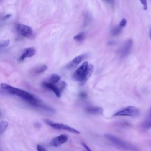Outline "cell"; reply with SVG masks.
Here are the masks:
<instances>
[{"instance_id":"6da1fadb","label":"cell","mask_w":151,"mask_h":151,"mask_svg":"<svg viewBox=\"0 0 151 151\" xmlns=\"http://www.w3.org/2000/svg\"><path fill=\"white\" fill-rule=\"evenodd\" d=\"M1 87L2 89L6 90L8 93L20 97L32 106L37 107H44L43 106L42 101L40 99H37L35 96L29 93V92L12 87V86L6 83H2L1 84Z\"/></svg>"},{"instance_id":"7a4b0ae2","label":"cell","mask_w":151,"mask_h":151,"mask_svg":"<svg viewBox=\"0 0 151 151\" xmlns=\"http://www.w3.org/2000/svg\"><path fill=\"white\" fill-rule=\"evenodd\" d=\"M106 137L114 146L126 151H139L133 145L129 143L122 139L110 134H105Z\"/></svg>"},{"instance_id":"3957f363","label":"cell","mask_w":151,"mask_h":151,"mask_svg":"<svg viewBox=\"0 0 151 151\" xmlns=\"http://www.w3.org/2000/svg\"><path fill=\"white\" fill-rule=\"evenodd\" d=\"M140 114V110L132 106H129L123 108L116 112L113 116H129L132 117H138Z\"/></svg>"},{"instance_id":"277c9868","label":"cell","mask_w":151,"mask_h":151,"mask_svg":"<svg viewBox=\"0 0 151 151\" xmlns=\"http://www.w3.org/2000/svg\"><path fill=\"white\" fill-rule=\"evenodd\" d=\"M46 124L51 126L52 128L56 129V130H65L68 132L72 133H75V134H79L80 132L75 129L74 128L68 126L66 125L63 123H56L52 121H51L50 120H44Z\"/></svg>"},{"instance_id":"5b68a950","label":"cell","mask_w":151,"mask_h":151,"mask_svg":"<svg viewBox=\"0 0 151 151\" xmlns=\"http://www.w3.org/2000/svg\"><path fill=\"white\" fill-rule=\"evenodd\" d=\"M88 65V64L87 61L84 62L81 64V65L76 70V71L74 72V74L73 75V79L74 81H80L81 85L84 80Z\"/></svg>"},{"instance_id":"8992f818","label":"cell","mask_w":151,"mask_h":151,"mask_svg":"<svg viewBox=\"0 0 151 151\" xmlns=\"http://www.w3.org/2000/svg\"><path fill=\"white\" fill-rule=\"evenodd\" d=\"M17 31L19 35L25 38L31 39L34 37V33L32 28L28 25L19 24L17 27Z\"/></svg>"},{"instance_id":"52a82bcc","label":"cell","mask_w":151,"mask_h":151,"mask_svg":"<svg viewBox=\"0 0 151 151\" xmlns=\"http://www.w3.org/2000/svg\"><path fill=\"white\" fill-rule=\"evenodd\" d=\"M132 40L131 39L127 40L120 48L118 50V54L120 57H124L126 56L130 52L132 46Z\"/></svg>"},{"instance_id":"ba28073f","label":"cell","mask_w":151,"mask_h":151,"mask_svg":"<svg viewBox=\"0 0 151 151\" xmlns=\"http://www.w3.org/2000/svg\"><path fill=\"white\" fill-rule=\"evenodd\" d=\"M68 139V136L66 134H60L54 137L51 140L50 145L54 147H58L60 146L62 144H64L65 142H67Z\"/></svg>"},{"instance_id":"9c48e42d","label":"cell","mask_w":151,"mask_h":151,"mask_svg":"<svg viewBox=\"0 0 151 151\" xmlns=\"http://www.w3.org/2000/svg\"><path fill=\"white\" fill-rule=\"evenodd\" d=\"M87 55L86 54H81L80 55L77 56L74 58L73 59V60L67 64V68L68 69H73L76 67L86 57Z\"/></svg>"},{"instance_id":"30bf717a","label":"cell","mask_w":151,"mask_h":151,"mask_svg":"<svg viewBox=\"0 0 151 151\" xmlns=\"http://www.w3.org/2000/svg\"><path fill=\"white\" fill-rule=\"evenodd\" d=\"M35 54V50L34 47L27 48L24 50V52L22 53L21 56L18 58L19 61H22L26 58H30L33 57Z\"/></svg>"},{"instance_id":"8fae6325","label":"cell","mask_w":151,"mask_h":151,"mask_svg":"<svg viewBox=\"0 0 151 151\" xmlns=\"http://www.w3.org/2000/svg\"><path fill=\"white\" fill-rule=\"evenodd\" d=\"M42 85L45 88L52 91L57 97H61V91L60 90L59 87L58 86H57L55 84H51V83H49L47 81H44L42 83Z\"/></svg>"},{"instance_id":"7c38bea8","label":"cell","mask_w":151,"mask_h":151,"mask_svg":"<svg viewBox=\"0 0 151 151\" xmlns=\"http://www.w3.org/2000/svg\"><path fill=\"white\" fill-rule=\"evenodd\" d=\"M142 127L145 129H147L151 127V107L142 123Z\"/></svg>"},{"instance_id":"4fadbf2b","label":"cell","mask_w":151,"mask_h":151,"mask_svg":"<svg viewBox=\"0 0 151 151\" xmlns=\"http://www.w3.org/2000/svg\"><path fill=\"white\" fill-rule=\"evenodd\" d=\"M86 112L93 114H101L103 112V109L99 107H89L86 109Z\"/></svg>"},{"instance_id":"5bb4252c","label":"cell","mask_w":151,"mask_h":151,"mask_svg":"<svg viewBox=\"0 0 151 151\" xmlns=\"http://www.w3.org/2000/svg\"><path fill=\"white\" fill-rule=\"evenodd\" d=\"M93 70H94V66L92 64H88L87 69V71H86V73L84 80L83 83L81 84V85H84L86 83V81L90 77L92 73L93 72Z\"/></svg>"},{"instance_id":"9a60e30c","label":"cell","mask_w":151,"mask_h":151,"mask_svg":"<svg viewBox=\"0 0 151 151\" xmlns=\"http://www.w3.org/2000/svg\"><path fill=\"white\" fill-rule=\"evenodd\" d=\"M60 80V76H58V74H54L51 75L50 77H48V80L45 81H47L49 83H51V84H55V83H58Z\"/></svg>"},{"instance_id":"2e32d148","label":"cell","mask_w":151,"mask_h":151,"mask_svg":"<svg viewBox=\"0 0 151 151\" xmlns=\"http://www.w3.org/2000/svg\"><path fill=\"white\" fill-rule=\"evenodd\" d=\"M47 69H48V67L46 65L44 64V65H40V66L37 67L36 68H35L34 72L37 74H40V73H42L45 71L46 70H47Z\"/></svg>"},{"instance_id":"e0dca14e","label":"cell","mask_w":151,"mask_h":151,"mask_svg":"<svg viewBox=\"0 0 151 151\" xmlns=\"http://www.w3.org/2000/svg\"><path fill=\"white\" fill-rule=\"evenodd\" d=\"M8 126V122L5 120L0 122V134L3 133L6 130Z\"/></svg>"},{"instance_id":"ac0fdd59","label":"cell","mask_w":151,"mask_h":151,"mask_svg":"<svg viewBox=\"0 0 151 151\" xmlns=\"http://www.w3.org/2000/svg\"><path fill=\"white\" fill-rule=\"evenodd\" d=\"M86 37V33L84 32H81L76 35L74 37V40L77 41H82Z\"/></svg>"},{"instance_id":"d6986e66","label":"cell","mask_w":151,"mask_h":151,"mask_svg":"<svg viewBox=\"0 0 151 151\" xmlns=\"http://www.w3.org/2000/svg\"><path fill=\"white\" fill-rule=\"evenodd\" d=\"M121 31H122V27H120L119 25H118V26L114 27L111 30V34L113 35H117L121 32Z\"/></svg>"},{"instance_id":"ffe728a7","label":"cell","mask_w":151,"mask_h":151,"mask_svg":"<svg viewBox=\"0 0 151 151\" xmlns=\"http://www.w3.org/2000/svg\"><path fill=\"white\" fill-rule=\"evenodd\" d=\"M10 43V41L9 40H4L0 41V48H4L7 47Z\"/></svg>"},{"instance_id":"44dd1931","label":"cell","mask_w":151,"mask_h":151,"mask_svg":"<svg viewBox=\"0 0 151 151\" xmlns=\"http://www.w3.org/2000/svg\"><path fill=\"white\" fill-rule=\"evenodd\" d=\"M58 87H59L60 90L61 91H62L63 90H64L67 87V83L65 81H61V82H60V84Z\"/></svg>"},{"instance_id":"7402d4cb","label":"cell","mask_w":151,"mask_h":151,"mask_svg":"<svg viewBox=\"0 0 151 151\" xmlns=\"http://www.w3.org/2000/svg\"><path fill=\"white\" fill-rule=\"evenodd\" d=\"M126 23H127V20H126V19L123 18V19L120 21L119 25L120 27L122 28V27H124V26L126 25Z\"/></svg>"},{"instance_id":"603a6c76","label":"cell","mask_w":151,"mask_h":151,"mask_svg":"<svg viewBox=\"0 0 151 151\" xmlns=\"http://www.w3.org/2000/svg\"><path fill=\"white\" fill-rule=\"evenodd\" d=\"M141 4L143 5V9L145 10H146L147 8V0H140Z\"/></svg>"},{"instance_id":"cb8c5ba5","label":"cell","mask_w":151,"mask_h":151,"mask_svg":"<svg viewBox=\"0 0 151 151\" xmlns=\"http://www.w3.org/2000/svg\"><path fill=\"white\" fill-rule=\"evenodd\" d=\"M37 151H47V150L41 145H37Z\"/></svg>"},{"instance_id":"d4e9b609","label":"cell","mask_w":151,"mask_h":151,"mask_svg":"<svg viewBox=\"0 0 151 151\" xmlns=\"http://www.w3.org/2000/svg\"><path fill=\"white\" fill-rule=\"evenodd\" d=\"M82 145H83V146H84V147H85V149H86V150H87V151H91V149L88 147V146H87L85 143H82Z\"/></svg>"},{"instance_id":"484cf974","label":"cell","mask_w":151,"mask_h":151,"mask_svg":"<svg viewBox=\"0 0 151 151\" xmlns=\"http://www.w3.org/2000/svg\"><path fill=\"white\" fill-rule=\"evenodd\" d=\"M104 1H105L106 2H107L108 3H110V4H111L113 2V0H104Z\"/></svg>"},{"instance_id":"4316f807","label":"cell","mask_w":151,"mask_h":151,"mask_svg":"<svg viewBox=\"0 0 151 151\" xmlns=\"http://www.w3.org/2000/svg\"><path fill=\"white\" fill-rule=\"evenodd\" d=\"M149 37L150 38V39H151V28H150V29L149 31Z\"/></svg>"},{"instance_id":"83f0119b","label":"cell","mask_w":151,"mask_h":151,"mask_svg":"<svg viewBox=\"0 0 151 151\" xmlns=\"http://www.w3.org/2000/svg\"><path fill=\"white\" fill-rule=\"evenodd\" d=\"M0 114H1V113H0Z\"/></svg>"}]
</instances>
